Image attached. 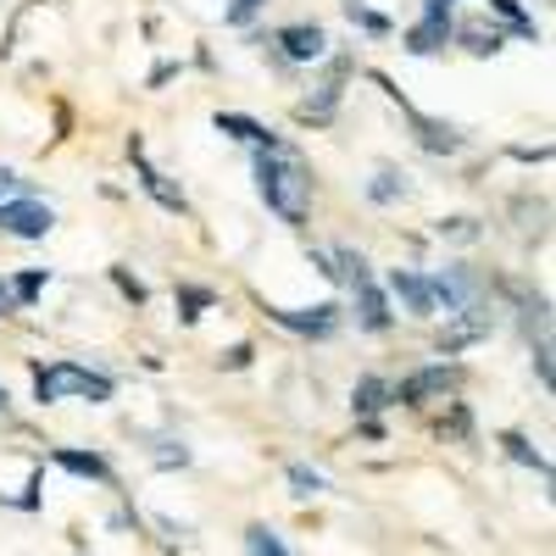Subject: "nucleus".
<instances>
[{"label": "nucleus", "mask_w": 556, "mask_h": 556, "mask_svg": "<svg viewBox=\"0 0 556 556\" xmlns=\"http://www.w3.org/2000/svg\"><path fill=\"white\" fill-rule=\"evenodd\" d=\"M256 190L262 201L285 217L290 228L306 223V206H312V173L290 156V151H262L256 156Z\"/></svg>", "instance_id": "f257e3e1"}, {"label": "nucleus", "mask_w": 556, "mask_h": 556, "mask_svg": "<svg viewBox=\"0 0 556 556\" xmlns=\"http://www.w3.org/2000/svg\"><path fill=\"white\" fill-rule=\"evenodd\" d=\"M34 395L39 401H62V395L112 401V379L106 374H89V367H78V362H56V367H39V374H34Z\"/></svg>", "instance_id": "f03ea898"}, {"label": "nucleus", "mask_w": 556, "mask_h": 556, "mask_svg": "<svg viewBox=\"0 0 556 556\" xmlns=\"http://www.w3.org/2000/svg\"><path fill=\"white\" fill-rule=\"evenodd\" d=\"M429 290H434V306H445V317L484 312V306H479L484 285H479V273H468V267H440V273L429 278Z\"/></svg>", "instance_id": "7ed1b4c3"}, {"label": "nucleus", "mask_w": 556, "mask_h": 556, "mask_svg": "<svg viewBox=\"0 0 556 556\" xmlns=\"http://www.w3.org/2000/svg\"><path fill=\"white\" fill-rule=\"evenodd\" d=\"M51 228H56V212L45 206V201H28V195L0 201V235H12V240H45Z\"/></svg>", "instance_id": "20e7f679"}, {"label": "nucleus", "mask_w": 556, "mask_h": 556, "mask_svg": "<svg viewBox=\"0 0 556 556\" xmlns=\"http://www.w3.org/2000/svg\"><path fill=\"white\" fill-rule=\"evenodd\" d=\"M456 390V367H424L390 390V401H406V406H424V401H445Z\"/></svg>", "instance_id": "39448f33"}, {"label": "nucleus", "mask_w": 556, "mask_h": 556, "mask_svg": "<svg viewBox=\"0 0 556 556\" xmlns=\"http://www.w3.org/2000/svg\"><path fill=\"white\" fill-rule=\"evenodd\" d=\"M445 39H451V0H429V17L406 34V51L412 56H434Z\"/></svg>", "instance_id": "423d86ee"}, {"label": "nucleus", "mask_w": 556, "mask_h": 556, "mask_svg": "<svg viewBox=\"0 0 556 556\" xmlns=\"http://www.w3.org/2000/svg\"><path fill=\"white\" fill-rule=\"evenodd\" d=\"M390 295H395L412 317H434V312H440V306H434V290H429V278L412 273V267H395V273H390Z\"/></svg>", "instance_id": "0eeeda50"}, {"label": "nucleus", "mask_w": 556, "mask_h": 556, "mask_svg": "<svg viewBox=\"0 0 556 556\" xmlns=\"http://www.w3.org/2000/svg\"><path fill=\"white\" fill-rule=\"evenodd\" d=\"M278 45H285L290 62H317L323 51H329V34H323L317 23H290V28H278Z\"/></svg>", "instance_id": "6e6552de"}, {"label": "nucleus", "mask_w": 556, "mask_h": 556, "mask_svg": "<svg viewBox=\"0 0 556 556\" xmlns=\"http://www.w3.org/2000/svg\"><path fill=\"white\" fill-rule=\"evenodd\" d=\"M267 317L273 323H285V329H295V334H334V306H312V312H285V306H267Z\"/></svg>", "instance_id": "1a4fd4ad"}, {"label": "nucleus", "mask_w": 556, "mask_h": 556, "mask_svg": "<svg viewBox=\"0 0 556 556\" xmlns=\"http://www.w3.org/2000/svg\"><path fill=\"white\" fill-rule=\"evenodd\" d=\"M395 101V96H390ZM401 112L412 117V128H417V139H424L429 151H440V156H451V151H462V134L451 128V123H434V117H424V112H412L406 101H401Z\"/></svg>", "instance_id": "9d476101"}, {"label": "nucleus", "mask_w": 556, "mask_h": 556, "mask_svg": "<svg viewBox=\"0 0 556 556\" xmlns=\"http://www.w3.org/2000/svg\"><path fill=\"white\" fill-rule=\"evenodd\" d=\"M356 323L367 334H384L390 329V301H384V290L367 278V285H356Z\"/></svg>", "instance_id": "9b49d317"}, {"label": "nucleus", "mask_w": 556, "mask_h": 556, "mask_svg": "<svg viewBox=\"0 0 556 556\" xmlns=\"http://www.w3.org/2000/svg\"><path fill=\"white\" fill-rule=\"evenodd\" d=\"M217 134H235V139H245V146H256V151H278V134L262 128L256 117H240V112H217Z\"/></svg>", "instance_id": "f8f14e48"}, {"label": "nucleus", "mask_w": 556, "mask_h": 556, "mask_svg": "<svg viewBox=\"0 0 556 556\" xmlns=\"http://www.w3.org/2000/svg\"><path fill=\"white\" fill-rule=\"evenodd\" d=\"M128 151H134V162H139V184H146V190H151V195H156V201H162L167 212H184V195H178L173 184H167V178H162V173H156V167L146 162V146H139V139H134Z\"/></svg>", "instance_id": "ddd939ff"}, {"label": "nucleus", "mask_w": 556, "mask_h": 556, "mask_svg": "<svg viewBox=\"0 0 556 556\" xmlns=\"http://www.w3.org/2000/svg\"><path fill=\"white\" fill-rule=\"evenodd\" d=\"M56 468H67V473H78V479L106 484V462H101L96 451H56Z\"/></svg>", "instance_id": "4468645a"}, {"label": "nucleus", "mask_w": 556, "mask_h": 556, "mask_svg": "<svg viewBox=\"0 0 556 556\" xmlns=\"http://www.w3.org/2000/svg\"><path fill=\"white\" fill-rule=\"evenodd\" d=\"M351 406H356V417H374L379 406H390V384L384 379H362L356 395H351Z\"/></svg>", "instance_id": "2eb2a0df"}, {"label": "nucleus", "mask_w": 556, "mask_h": 556, "mask_svg": "<svg viewBox=\"0 0 556 556\" xmlns=\"http://www.w3.org/2000/svg\"><path fill=\"white\" fill-rule=\"evenodd\" d=\"M501 445H506V456H513V462H523V468H534L540 479H551V462H545V456H540L523 434H501Z\"/></svg>", "instance_id": "dca6fc26"}, {"label": "nucleus", "mask_w": 556, "mask_h": 556, "mask_svg": "<svg viewBox=\"0 0 556 556\" xmlns=\"http://www.w3.org/2000/svg\"><path fill=\"white\" fill-rule=\"evenodd\" d=\"M367 195H374L379 206H390V201H401V195H406V178H401L395 167H379V173H374V184H367Z\"/></svg>", "instance_id": "f3484780"}, {"label": "nucleus", "mask_w": 556, "mask_h": 556, "mask_svg": "<svg viewBox=\"0 0 556 556\" xmlns=\"http://www.w3.org/2000/svg\"><path fill=\"white\" fill-rule=\"evenodd\" d=\"M245 545H251V556H290L285 540H278L267 523H251V529H245Z\"/></svg>", "instance_id": "a211bd4d"}, {"label": "nucleus", "mask_w": 556, "mask_h": 556, "mask_svg": "<svg viewBox=\"0 0 556 556\" xmlns=\"http://www.w3.org/2000/svg\"><path fill=\"white\" fill-rule=\"evenodd\" d=\"M434 235H440V240H462V245H468V240H479V223H473V217H445V223H434Z\"/></svg>", "instance_id": "6ab92c4d"}, {"label": "nucleus", "mask_w": 556, "mask_h": 556, "mask_svg": "<svg viewBox=\"0 0 556 556\" xmlns=\"http://www.w3.org/2000/svg\"><path fill=\"white\" fill-rule=\"evenodd\" d=\"M290 490H295V495H323V490H329V479L312 473V468H301V462H295V468H290Z\"/></svg>", "instance_id": "aec40b11"}, {"label": "nucleus", "mask_w": 556, "mask_h": 556, "mask_svg": "<svg viewBox=\"0 0 556 556\" xmlns=\"http://www.w3.org/2000/svg\"><path fill=\"white\" fill-rule=\"evenodd\" d=\"M462 45H468L473 56H495V51H501V34H495V28H490V34H484V28H468V34H462Z\"/></svg>", "instance_id": "412c9836"}, {"label": "nucleus", "mask_w": 556, "mask_h": 556, "mask_svg": "<svg viewBox=\"0 0 556 556\" xmlns=\"http://www.w3.org/2000/svg\"><path fill=\"white\" fill-rule=\"evenodd\" d=\"M345 12H351V23H362L367 34H390V23H384L379 12H367V7H362V0H345Z\"/></svg>", "instance_id": "4be33fe9"}, {"label": "nucleus", "mask_w": 556, "mask_h": 556, "mask_svg": "<svg viewBox=\"0 0 556 556\" xmlns=\"http://www.w3.org/2000/svg\"><path fill=\"white\" fill-rule=\"evenodd\" d=\"M39 290H45V273H39V267H34V273H23L17 285H12V295H17V301H34Z\"/></svg>", "instance_id": "5701e85b"}, {"label": "nucleus", "mask_w": 556, "mask_h": 556, "mask_svg": "<svg viewBox=\"0 0 556 556\" xmlns=\"http://www.w3.org/2000/svg\"><path fill=\"white\" fill-rule=\"evenodd\" d=\"M178 301H184V323H195V317H201V306H212V295H206V290H184Z\"/></svg>", "instance_id": "b1692460"}, {"label": "nucleus", "mask_w": 556, "mask_h": 556, "mask_svg": "<svg viewBox=\"0 0 556 556\" xmlns=\"http://www.w3.org/2000/svg\"><path fill=\"white\" fill-rule=\"evenodd\" d=\"M534 374H540V384L551 390V340L540 334V345H534Z\"/></svg>", "instance_id": "393cba45"}, {"label": "nucleus", "mask_w": 556, "mask_h": 556, "mask_svg": "<svg viewBox=\"0 0 556 556\" xmlns=\"http://www.w3.org/2000/svg\"><path fill=\"white\" fill-rule=\"evenodd\" d=\"M112 278H117V290H123V295H128L134 306H139V301H146V285H139V278H128L123 267H112Z\"/></svg>", "instance_id": "a878e982"}, {"label": "nucleus", "mask_w": 556, "mask_h": 556, "mask_svg": "<svg viewBox=\"0 0 556 556\" xmlns=\"http://www.w3.org/2000/svg\"><path fill=\"white\" fill-rule=\"evenodd\" d=\"M256 7H262V0H235V7H228V23H251Z\"/></svg>", "instance_id": "bb28decb"}, {"label": "nucleus", "mask_w": 556, "mask_h": 556, "mask_svg": "<svg viewBox=\"0 0 556 556\" xmlns=\"http://www.w3.org/2000/svg\"><path fill=\"white\" fill-rule=\"evenodd\" d=\"M223 362H228V367H245V362H251V345H235V351H228Z\"/></svg>", "instance_id": "cd10ccee"}, {"label": "nucleus", "mask_w": 556, "mask_h": 556, "mask_svg": "<svg viewBox=\"0 0 556 556\" xmlns=\"http://www.w3.org/2000/svg\"><path fill=\"white\" fill-rule=\"evenodd\" d=\"M0 312H17V295H12L7 285H0Z\"/></svg>", "instance_id": "c85d7f7f"}, {"label": "nucleus", "mask_w": 556, "mask_h": 556, "mask_svg": "<svg viewBox=\"0 0 556 556\" xmlns=\"http://www.w3.org/2000/svg\"><path fill=\"white\" fill-rule=\"evenodd\" d=\"M12 190H17V178H12L7 167H0V195H12Z\"/></svg>", "instance_id": "c756f323"}, {"label": "nucleus", "mask_w": 556, "mask_h": 556, "mask_svg": "<svg viewBox=\"0 0 556 556\" xmlns=\"http://www.w3.org/2000/svg\"><path fill=\"white\" fill-rule=\"evenodd\" d=\"M0 412H7V390H0Z\"/></svg>", "instance_id": "7c9ffc66"}]
</instances>
